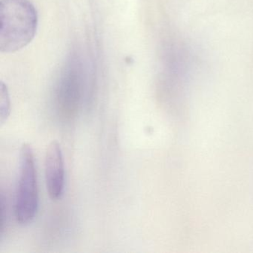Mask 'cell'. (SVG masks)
Segmentation results:
<instances>
[{
	"label": "cell",
	"mask_w": 253,
	"mask_h": 253,
	"mask_svg": "<svg viewBox=\"0 0 253 253\" xmlns=\"http://www.w3.org/2000/svg\"><path fill=\"white\" fill-rule=\"evenodd\" d=\"M0 50L13 53L29 45L36 35L38 14L29 0H1Z\"/></svg>",
	"instance_id": "1"
},
{
	"label": "cell",
	"mask_w": 253,
	"mask_h": 253,
	"mask_svg": "<svg viewBox=\"0 0 253 253\" xmlns=\"http://www.w3.org/2000/svg\"><path fill=\"white\" fill-rule=\"evenodd\" d=\"M38 202V180L33 149L30 145L24 143L20 152V169L15 201V217L20 224H29L35 219Z\"/></svg>",
	"instance_id": "2"
},
{
	"label": "cell",
	"mask_w": 253,
	"mask_h": 253,
	"mask_svg": "<svg viewBox=\"0 0 253 253\" xmlns=\"http://www.w3.org/2000/svg\"><path fill=\"white\" fill-rule=\"evenodd\" d=\"M45 178L47 192L53 201L60 199L64 192L65 167L60 143L53 140L45 157Z\"/></svg>",
	"instance_id": "3"
},
{
	"label": "cell",
	"mask_w": 253,
	"mask_h": 253,
	"mask_svg": "<svg viewBox=\"0 0 253 253\" xmlns=\"http://www.w3.org/2000/svg\"><path fill=\"white\" fill-rule=\"evenodd\" d=\"M11 113V103L6 86L1 85V95H0V124H5Z\"/></svg>",
	"instance_id": "4"
}]
</instances>
